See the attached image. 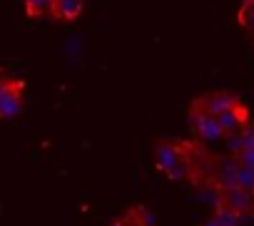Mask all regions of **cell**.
I'll return each mask as SVG.
<instances>
[{
    "label": "cell",
    "mask_w": 254,
    "mask_h": 226,
    "mask_svg": "<svg viewBox=\"0 0 254 226\" xmlns=\"http://www.w3.org/2000/svg\"><path fill=\"white\" fill-rule=\"evenodd\" d=\"M157 169L175 181H192L207 186L214 181L217 159L199 144V139H160L155 144Z\"/></svg>",
    "instance_id": "1"
},
{
    "label": "cell",
    "mask_w": 254,
    "mask_h": 226,
    "mask_svg": "<svg viewBox=\"0 0 254 226\" xmlns=\"http://www.w3.org/2000/svg\"><path fill=\"white\" fill-rule=\"evenodd\" d=\"M202 102L214 112L217 120L222 122V127L227 132V139L232 135L242 132L252 122L247 104L237 94H232V92H207V94H202Z\"/></svg>",
    "instance_id": "2"
},
{
    "label": "cell",
    "mask_w": 254,
    "mask_h": 226,
    "mask_svg": "<svg viewBox=\"0 0 254 226\" xmlns=\"http://www.w3.org/2000/svg\"><path fill=\"white\" fill-rule=\"evenodd\" d=\"M190 132L194 135V139H199L204 144L227 142V132H224L222 122L217 120L214 112L202 102V97H197L190 104Z\"/></svg>",
    "instance_id": "3"
},
{
    "label": "cell",
    "mask_w": 254,
    "mask_h": 226,
    "mask_svg": "<svg viewBox=\"0 0 254 226\" xmlns=\"http://www.w3.org/2000/svg\"><path fill=\"white\" fill-rule=\"evenodd\" d=\"M25 85L23 80L18 77H10L5 75L3 77V85H0V109H3V117L5 120H13L23 112V104H25Z\"/></svg>",
    "instance_id": "4"
},
{
    "label": "cell",
    "mask_w": 254,
    "mask_h": 226,
    "mask_svg": "<svg viewBox=\"0 0 254 226\" xmlns=\"http://www.w3.org/2000/svg\"><path fill=\"white\" fill-rule=\"evenodd\" d=\"M217 206L229 209V211L237 214L239 219L252 216V211H254V191L237 189V186H232V189H222V191H219V201H217Z\"/></svg>",
    "instance_id": "5"
},
{
    "label": "cell",
    "mask_w": 254,
    "mask_h": 226,
    "mask_svg": "<svg viewBox=\"0 0 254 226\" xmlns=\"http://www.w3.org/2000/svg\"><path fill=\"white\" fill-rule=\"evenodd\" d=\"M227 147H229V154H234L244 164L254 167V122H249L242 132L232 135L227 139Z\"/></svg>",
    "instance_id": "6"
},
{
    "label": "cell",
    "mask_w": 254,
    "mask_h": 226,
    "mask_svg": "<svg viewBox=\"0 0 254 226\" xmlns=\"http://www.w3.org/2000/svg\"><path fill=\"white\" fill-rule=\"evenodd\" d=\"M82 8H85V0H55L53 18H58L63 23H72L82 15Z\"/></svg>",
    "instance_id": "7"
},
{
    "label": "cell",
    "mask_w": 254,
    "mask_h": 226,
    "mask_svg": "<svg viewBox=\"0 0 254 226\" xmlns=\"http://www.w3.org/2000/svg\"><path fill=\"white\" fill-rule=\"evenodd\" d=\"M239 216L237 214H232L229 209H224V206H217V214L214 216H209L202 226H239Z\"/></svg>",
    "instance_id": "8"
},
{
    "label": "cell",
    "mask_w": 254,
    "mask_h": 226,
    "mask_svg": "<svg viewBox=\"0 0 254 226\" xmlns=\"http://www.w3.org/2000/svg\"><path fill=\"white\" fill-rule=\"evenodd\" d=\"M53 8H55V0H25V10L30 18L53 15Z\"/></svg>",
    "instance_id": "9"
},
{
    "label": "cell",
    "mask_w": 254,
    "mask_h": 226,
    "mask_svg": "<svg viewBox=\"0 0 254 226\" xmlns=\"http://www.w3.org/2000/svg\"><path fill=\"white\" fill-rule=\"evenodd\" d=\"M125 219H127V226H155L150 211L142 209V206H132L130 211L125 214Z\"/></svg>",
    "instance_id": "10"
},
{
    "label": "cell",
    "mask_w": 254,
    "mask_h": 226,
    "mask_svg": "<svg viewBox=\"0 0 254 226\" xmlns=\"http://www.w3.org/2000/svg\"><path fill=\"white\" fill-rule=\"evenodd\" d=\"M110 226H127V219H125V216H120V219H117V221H112Z\"/></svg>",
    "instance_id": "11"
},
{
    "label": "cell",
    "mask_w": 254,
    "mask_h": 226,
    "mask_svg": "<svg viewBox=\"0 0 254 226\" xmlns=\"http://www.w3.org/2000/svg\"><path fill=\"white\" fill-rule=\"evenodd\" d=\"M252 216H254V211H252Z\"/></svg>",
    "instance_id": "12"
},
{
    "label": "cell",
    "mask_w": 254,
    "mask_h": 226,
    "mask_svg": "<svg viewBox=\"0 0 254 226\" xmlns=\"http://www.w3.org/2000/svg\"><path fill=\"white\" fill-rule=\"evenodd\" d=\"M252 33H254V28H252Z\"/></svg>",
    "instance_id": "13"
}]
</instances>
